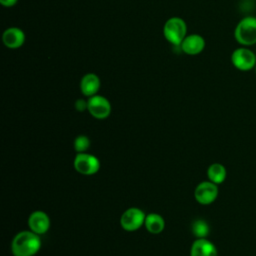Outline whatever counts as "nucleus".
<instances>
[{
    "label": "nucleus",
    "mask_w": 256,
    "mask_h": 256,
    "mask_svg": "<svg viewBox=\"0 0 256 256\" xmlns=\"http://www.w3.org/2000/svg\"><path fill=\"white\" fill-rule=\"evenodd\" d=\"M39 236L30 229L20 231L12 239V254L14 256H34L41 248V239Z\"/></svg>",
    "instance_id": "nucleus-1"
},
{
    "label": "nucleus",
    "mask_w": 256,
    "mask_h": 256,
    "mask_svg": "<svg viewBox=\"0 0 256 256\" xmlns=\"http://www.w3.org/2000/svg\"><path fill=\"white\" fill-rule=\"evenodd\" d=\"M234 38L241 46L249 47L256 44V17H243L235 27Z\"/></svg>",
    "instance_id": "nucleus-2"
},
{
    "label": "nucleus",
    "mask_w": 256,
    "mask_h": 256,
    "mask_svg": "<svg viewBox=\"0 0 256 256\" xmlns=\"http://www.w3.org/2000/svg\"><path fill=\"white\" fill-rule=\"evenodd\" d=\"M163 35L165 39L174 46H180L187 36L186 22L177 16L171 17L164 23Z\"/></svg>",
    "instance_id": "nucleus-3"
},
{
    "label": "nucleus",
    "mask_w": 256,
    "mask_h": 256,
    "mask_svg": "<svg viewBox=\"0 0 256 256\" xmlns=\"http://www.w3.org/2000/svg\"><path fill=\"white\" fill-rule=\"evenodd\" d=\"M230 59L232 65L239 71H250L256 66L255 53L245 46H241L233 50Z\"/></svg>",
    "instance_id": "nucleus-4"
},
{
    "label": "nucleus",
    "mask_w": 256,
    "mask_h": 256,
    "mask_svg": "<svg viewBox=\"0 0 256 256\" xmlns=\"http://www.w3.org/2000/svg\"><path fill=\"white\" fill-rule=\"evenodd\" d=\"M73 165L75 170L86 176H91L96 174L100 169V161L99 159L87 152L77 153L74 158Z\"/></svg>",
    "instance_id": "nucleus-5"
},
{
    "label": "nucleus",
    "mask_w": 256,
    "mask_h": 256,
    "mask_svg": "<svg viewBox=\"0 0 256 256\" xmlns=\"http://www.w3.org/2000/svg\"><path fill=\"white\" fill-rule=\"evenodd\" d=\"M146 214L143 210L137 207H130L126 209L120 217L121 227L128 232L138 230L144 225Z\"/></svg>",
    "instance_id": "nucleus-6"
},
{
    "label": "nucleus",
    "mask_w": 256,
    "mask_h": 256,
    "mask_svg": "<svg viewBox=\"0 0 256 256\" xmlns=\"http://www.w3.org/2000/svg\"><path fill=\"white\" fill-rule=\"evenodd\" d=\"M218 185L210 180L200 182L194 190V198L201 205L212 204L218 197Z\"/></svg>",
    "instance_id": "nucleus-7"
},
{
    "label": "nucleus",
    "mask_w": 256,
    "mask_h": 256,
    "mask_svg": "<svg viewBox=\"0 0 256 256\" xmlns=\"http://www.w3.org/2000/svg\"><path fill=\"white\" fill-rule=\"evenodd\" d=\"M88 112L96 119H106L111 113V104L109 100L102 95H94L88 98Z\"/></svg>",
    "instance_id": "nucleus-8"
},
{
    "label": "nucleus",
    "mask_w": 256,
    "mask_h": 256,
    "mask_svg": "<svg viewBox=\"0 0 256 256\" xmlns=\"http://www.w3.org/2000/svg\"><path fill=\"white\" fill-rule=\"evenodd\" d=\"M28 227L38 235L45 234L50 228V218L48 214L41 210L33 211L28 218Z\"/></svg>",
    "instance_id": "nucleus-9"
},
{
    "label": "nucleus",
    "mask_w": 256,
    "mask_h": 256,
    "mask_svg": "<svg viewBox=\"0 0 256 256\" xmlns=\"http://www.w3.org/2000/svg\"><path fill=\"white\" fill-rule=\"evenodd\" d=\"M205 39L199 34L187 35L180 44L181 50L187 55H198L205 48Z\"/></svg>",
    "instance_id": "nucleus-10"
},
{
    "label": "nucleus",
    "mask_w": 256,
    "mask_h": 256,
    "mask_svg": "<svg viewBox=\"0 0 256 256\" xmlns=\"http://www.w3.org/2000/svg\"><path fill=\"white\" fill-rule=\"evenodd\" d=\"M25 33L18 27L7 28L2 35V41L4 45L9 49H18L25 42Z\"/></svg>",
    "instance_id": "nucleus-11"
},
{
    "label": "nucleus",
    "mask_w": 256,
    "mask_h": 256,
    "mask_svg": "<svg viewBox=\"0 0 256 256\" xmlns=\"http://www.w3.org/2000/svg\"><path fill=\"white\" fill-rule=\"evenodd\" d=\"M190 256H218L216 246L207 238H196L190 248Z\"/></svg>",
    "instance_id": "nucleus-12"
},
{
    "label": "nucleus",
    "mask_w": 256,
    "mask_h": 256,
    "mask_svg": "<svg viewBox=\"0 0 256 256\" xmlns=\"http://www.w3.org/2000/svg\"><path fill=\"white\" fill-rule=\"evenodd\" d=\"M100 85V79L95 73H87L80 80V90L82 94L88 98L97 94Z\"/></svg>",
    "instance_id": "nucleus-13"
},
{
    "label": "nucleus",
    "mask_w": 256,
    "mask_h": 256,
    "mask_svg": "<svg viewBox=\"0 0 256 256\" xmlns=\"http://www.w3.org/2000/svg\"><path fill=\"white\" fill-rule=\"evenodd\" d=\"M144 226L148 232L159 234L165 228V221L161 215L157 213H149L146 215Z\"/></svg>",
    "instance_id": "nucleus-14"
},
{
    "label": "nucleus",
    "mask_w": 256,
    "mask_h": 256,
    "mask_svg": "<svg viewBox=\"0 0 256 256\" xmlns=\"http://www.w3.org/2000/svg\"><path fill=\"white\" fill-rule=\"evenodd\" d=\"M227 176V170L221 163H212L207 168V177L211 182L219 185L223 183Z\"/></svg>",
    "instance_id": "nucleus-15"
},
{
    "label": "nucleus",
    "mask_w": 256,
    "mask_h": 256,
    "mask_svg": "<svg viewBox=\"0 0 256 256\" xmlns=\"http://www.w3.org/2000/svg\"><path fill=\"white\" fill-rule=\"evenodd\" d=\"M191 231L196 238H206L210 233V228L205 220L196 219L192 222Z\"/></svg>",
    "instance_id": "nucleus-16"
},
{
    "label": "nucleus",
    "mask_w": 256,
    "mask_h": 256,
    "mask_svg": "<svg viewBox=\"0 0 256 256\" xmlns=\"http://www.w3.org/2000/svg\"><path fill=\"white\" fill-rule=\"evenodd\" d=\"M73 146L77 153H84L90 147V139L85 135H79L75 138Z\"/></svg>",
    "instance_id": "nucleus-17"
},
{
    "label": "nucleus",
    "mask_w": 256,
    "mask_h": 256,
    "mask_svg": "<svg viewBox=\"0 0 256 256\" xmlns=\"http://www.w3.org/2000/svg\"><path fill=\"white\" fill-rule=\"evenodd\" d=\"M74 107H75V109H76L78 112H83V111L87 110V108H88V100L79 98V99H77V100L75 101Z\"/></svg>",
    "instance_id": "nucleus-18"
},
{
    "label": "nucleus",
    "mask_w": 256,
    "mask_h": 256,
    "mask_svg": "<svg viewBox=\"0 0 256 256\" xmlns=\"http://www.w3.org/2000/svg\"><path fill=\"white\" fill-rule=\"evenodd\" d=\"M18 0H0V3L5 7H12L17 3Z\"/></svg>",
    "instance_id": "nucleus-19"
},
{
    "label": "nucleus",
    "mask_w": 256,
    "mask_h": 256,
    "mask_svg": "<svg viewBox=\"0 0 256 256\" xmlns=\"http://www.w3.org/2000/svg\"><path fill=\"white\" fill-rule=\"evenodd\" d=\"M254 70H255V74H256V66H255V68H254Z\"/></svg>",
    "instance_id": "nucleus-20"
}]
</instances>
